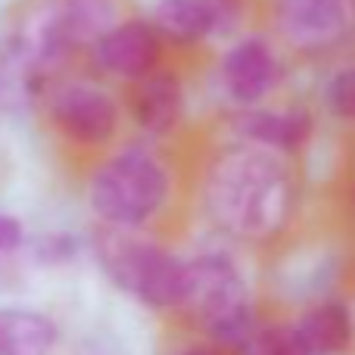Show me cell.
Segmentation results:
<instances>
[{
  "instance_id": "obj_10",
  "label": "cell",
  "mask_w": 355,
  "mask_h": 355,
  "mask_svg": "<svg viewBox=\"0 0 355 355\" xmlns=\"http://www.w3.org/2000/svg\"><path fill=\"white\" fill-rule=\"evenodd\" d=\"M144 19L166 50H200L218 35H237L243 0H153Z\"/></svg>"
},
{
  "instance_id": "obj_16",
  "label": "cell",
  "mask_w": 355,
  "mask_h": 355,
  "mask_svg": "<svg viewBox=\"0 0 355 355\" xmlns=\"http://www.w3.org/2000/svg\"><path fill=\"white\" fill-rule=\"evenodd\" d=\"M175 355H218L215 349H209V346H187V349L175 352Z\"/></svg>"
},
{
  "instance_id": "obj_15",
  "label": "cell",
  "mask_w": 355,
  "mask_h": 355,
  "mask_svg": "<svg viewBox=\"0 0 355 355\" xmlns=\"http://www.w3.org/2000/svg\"><path fill=\"white\" fill-rule=\"evenodd\" d=\"M25 231H22V221L12 218V215H3L0 212V256L3 252H12L19 243H22Z\"/></svg>"
},
{
  "instance_id": "obj_12",
  "label": "cell",
  "mask_w": 355,
  "mask_h": 355,
  "mask_svg": "<svg viewBox=\"0 0 355 355\" xmlns=\"http://www.w3.org/2000/svg\"><path fill=\"white\" fill-rule=\"evenodd\" d=\"M287 331L300 355H343L355 340L352 312L340 300H327L306 309Z\"/></svg>"
},
{
  "instance_id": "obj_6",
  "label": "cell",
  "mask_w": 355,
  "mask_h": 355,
  "mask_svg": "<svg viewBox=\"0 0 355 355\" xmlns=\"http://www.w3.org/2000/svg\"><path fill=\"white\" fill-rule=\"evenodd\" d=\"M215 91L231 110L275 103L290 78L284 47L268 31H237L218 53L212 69Z\"/></svg>"
},
{
  "instance_id": "obj_3",
  "label": "cell",
  "mask_w": 355,
  "mask_h": 355,
  "mask_svg": "<svg viewBox=\"0 0 355 355\" xmlns=\"http://www.w3.org/2000/svg\"><path fill=\"white\" fill-rule=\"evenodd\" d=\"M94 256L119 290L159 312L181 309L184 259L141 231L100 225L94 234Z\"/></svg>"
},
{
  "instance_id": "obj_14",
  "label": "cell",
  "mask_w": 355,
  "mask_h": 355,
  "mask_svg": "<svg viewBox=\"0 0 355 355\" xmlns=\"http://www.w3.org/2000/svg\"><path fill=\"white\" fill-rule=\"evenodd\" d=\"M315 110L318 116L331 119L334 125L355 128V60L340 62L321 78Z\"/></svg>"
},
{
  "instance_id": "obj_7",
  "label": "cell",
  "mask_w": 355,
  "mask_h": 355,
  "mask_svg": "<svg viewBox=\"0 0 355 355\" xmlns=\"http://www.w3.org/2000/svg\"><path fill=\"white\" fill-rule=\"evenodd\" d=\"M284 50L327 56L355 35V0H268Z\"/></svg>"
},
{
  "instance_id": "obj_8",
  "label": "cell",
  "mask_w": 355,
  "mask_h": 355,
  "mask_svg": "<svg viewBox=\"0 0 355 355\" xmlns=\"http://www.w3.org/2000/svg\"><path fill=\"white\" fill-rule=\"evenodd\" d=\"M318 110L306 100H287V103H265L250 110H231L225 116L227 141L252 144V147L271 150L277 156L306 153L318 135Z\"/></svg>"
},
{
  "instance_id": "obj_4",
  "label": "cell",
  "mask_w": 355,
  "mask_h": 355,
  "mask_svg": "<svg viewBox=\"0 0 355 355\" xmlns=\"http://www.w3.org/2000/svg\"><path fill=\"white\" fill-rule=\"evenodd\" d=\"M181 309L200 321L215 343L237 346L246 352L256 334L246 281L237 262L225 252H200L184 259Z\"/></svg>"
},
{
  "instance_id": "obj_13",
  "label": "cell",
  "mask_w": 355,
  "mask_h": 355,
  "mask_svg": "<svg viewBox=\"0 0 355 355\" xmlns=\"http://www.w3.org/2000/svg\"><path fill=\"white\" fill-rule=\"evenodd\" d=\"M56 327L47 315L28 309H0V355H47Z\"/></svg>"
},
{
  "instance_id": "obj_11",
  "label": "cell",
  "mask_w": 355,
  "mask_h": 355,
  "mask_svg": "<svg viewBox=\"0 0 355 355\" xmlns=\"http://www.w3.org/2000/svg\"><path fill=\"white\" fill-rule=\"evenodd\" d=\"M168 50L162 47L159 35L144 16H119L103 35H97L87 44L91 66L106 81H135L147 78L153 69L166 62Z\"/></svg>"
},
{
  "instance_id": "obj_2",
  "label": "cell",
  "mask_w": 355,
  "mask_h": 355,
  "mask_svg": "<svg viewBox=\"0 0 355 355\" xmlns=\"http://www.w3.org/2000/svg\"><path fill=\"white\" fill-rule=\"evenodd\" d=\"M162 144L125 141L100 156L87 175V206L106 227L144 231L153 225L178 193V172Z\"/></svg>"
},
{
  "instance_id": "obj_17",
  "label": "cell",
  "mask_w": 355,
  "mask_h": 355,
  "mask_svg": "<svg viewBox=\"0 0 355 355\" xmlns=\"http://www.w3.org/2000/svg\"><path fill=\"white\" fill-rule=\"evenodd\" d=\"M346 202H349V212L355 215V168L349 175V187H346Z\"/></svg>"
},
{
  "instance_id": "obj_9",
  "label": "cell",
  "mask_w": 355,
  "mask_h": 355,
  "mask_svg": "<svg viewBox=\"0 0 355 355\" xmlns=\"http://www.w3.org/2000/svg\"><path fill=\"white\" fill-rule=\"evenodd\" d=\"M125 103V122L137 131L144 141L162 144L187 125L190 112V87L184 72L172 62H162L147 78L128 85Z\"/></svg>"
},
{
  "instance_id": "obj_5",
  "label": "cell",
  "mask_w": 355,
  "mask_h": 355,
  "mask_svg": "<svg viewBox=\"0 0 355 355\" xmlns=\"http://www.w3.org/2000/svg\"><path fill=\"white\" fill-rule=\"evenodd\" d=\"M50 128L75 150L106 153L125 131V103L100 78H66L47 94Z\"/></svg>"
},
{
  "instance_id": "obj_1",
  "label": "cell",
  "mask_w": 355,
  "mask_h": 355,
  "mask_svg": "<svg viewBox=\"0 0 355 355\" xmlns=\"http://www.w3.org/2000/svg\"><path fill=\"white\" fill-rule=\"evenodd\" d=\"M196 200L218 234L240 243H271L290 227L300 202L293 159L225 141L202 166Z\"/></svg>"
}]
</instances>
